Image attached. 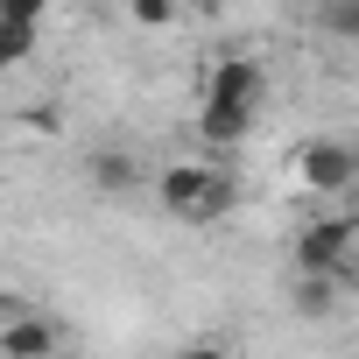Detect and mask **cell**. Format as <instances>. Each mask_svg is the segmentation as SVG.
Returning a JSON list of instances; mask_svg holds the SVG:
<instances>
[{"mask_svg": "<svg viewBox=\"0 0 359 359\" xmlns=\"http://www.w3.org/2000/svg\"><path fill=\"white\" fill-rule=\"evenodd\" d=\"M352 275H359V254H352Z\"/></svg>", "mask_w": 359, "mask_h": 359, "instance_id": "obj_13", "label": "cell"}, {"mask_svg": "<svg viewBox=\"0 0 359 359\" xmlns=\"http://www.w3.org/2000/svg\"><path fill=\"white\" fill-rule=\"evenodd\" d=\"M233 176L226 169H212V162H169L162 176H155V205L169 212V219H184V226H219L226 212H233Z\"/></svg>", "mask_w": 359, "mask_h": 359, "instance_id": "obj_1", "label": "cell"}, {"mask_svg": "<svg viewBox=\"0 0 359 359\" xmlns=\"http://www.w3.org/2000/svg\"><path fill=\"white\" fill-rule=\"evenodd\" d=\"M296 176H303V184L310 191H345L352 184V176H359V148H345V141H303L296 148Z\"/></svg>", "mask_w": 359, "mask_h": 359, "instance_id": "obj_3", "label": "cell"}, {"mask_svg": "<svg viewBox=\"0 0 359 359\" xmlns=\"http://www.w3.org/2000/svg\"><path fill=\"white\" fill-rule=\"evenodd\" d=\"M338 303V268H303V282H296V310L303 317H324Z\"/></svg>", "mask_w": 359, "mask_h": 359, "instance_id": "obj_8", "label": "cell"}, {"mask_svg": "<svg viewBox=\"0 0 359 359\" xmlns=\"http://www.w3.org/2000/svg\"><path fill=\"white\" fill-rule=\"evenodd\" d=\"M92 191H106V198H127V191H141V169H134L127 155L99 148V155H92Z\"/></svg>", "mask_w": 359, "mask_h": 359, "instance_id": "obj_7", "label": "cell"}, {"mask_svg": "<svg viewBox=\"0 0 359 359\" xmlns=\"http://www.w3.org/2000/svg\"><path fill=\"white\" fill-rule=\"evenodd\" d=\"M64 338H57V324H43L36 310H15L8 324H0V352H15V359H43V352H57Z\"/></svg>", "mask_w": 359, "mask_h": 359, "instance_id": "obj_6", "label": "cell"}, {"mask_svg": "<svg viewBox=\"0 0 359 359\" xmlns=\"http://www.w3.org/2000/svg\"><path fill=\"white\" fill-rule=\"evenodd\" d=\"M36 29L43 22H8V15H0V71H15V64L36 57Z\"/></svg>", "mask_w": 359, "mask_h": 359, "instance_id": "obj_9", "label": "cell"}, {"mask_svg": "<svg viewBox=\"0 0 359 359\" xmlns=\"http://www.w3.org/2000/svg\"><path fill=\"white\" fill-rule=\"evenodd\" d=\"M317 8H331V0H317Z\"/></svg>", "mask_w": 359, "mask_h": 359, "instance_id": "obj_14", "label": "cell"}, {"mask_svg": "<svg viewBox=\"0 0 359 359\" xmlns=\"http://www.w3.org/2000/svg\"><path fill=\"white\" fill-rule=\"evenodd\" d=\"M0 15H8V22H43L50 0H0Z\"/></svg>", "mask_w": 359, "mask_h": 359, "instance_id": "obj_12", "label": "cell"}, {"mask_svg": "<svg viewBox=\"0 0 359 359\" xmlns=\"http://www.w3.org/2000/svg\"><path fill=\"white\" fill-rule=\"evenodd\" d=\"M127 15H134L141 29H169V22H176V0H127Z\"/></svg>", "mask_w": 359, "mask_h": 359, "instance_id": "obj_11", "label": "cell"}, {"mask_svg": "<svg viewBox=\"0 0 359 359\" xmlns=\"http://www.w3.org/2000/svg\"><path fill=\"white\" fill-rule=\"evenodd\" d=\"M254 113L261 106H240V99H198V134L212 141V148H233V141H247V127H254Z\"/></svg>", "mask_w": 359, "mask_h": 359, "instance_id": "obj_5", "label": "cell"}, {"mask_svg": "<svg viewBox=\"0 0 359 359\" xmlns=\"http://www.w3.org/2000/svg\"><path fill=\"white\" fill-rule=\"evenodd\" d=\"M317 22H324L338 43H359V0H331V8H317Z\"/></svg>", "mask_w": 359, "mask_h": 359, "instance_id": "obj_10", "label": "cell"}, {"mask_svg": "<svg viewBox=\"0 0 359 359\" xmlns=\"http://www.w3.org/2000/svg\"><path fill=\"white\" fill-rule=\"evenodd\" d=\"M205 92H212V99H240V106H261L268 78H261V64H254V57H219V64L205 71Z\"/></svg>", "mask_w": 359, "mask_h": 359, "instance_id": "obj_4", "label": "cell"}, {"mask_svg": "<svg viewBox=\"0 0 359 359\" xmlns=\"http://www.w3.org/2000/svg\"><path fill=\"white\" fill-rule=\"evenodd\" d=\"M359 254V219L352 212H331V219H310L296 233V268H345Z\"/></svg>", "mask_w": 359, "mask_h": 359, "instance_id": "obj_2", "label": "cell"}]
</instances>
